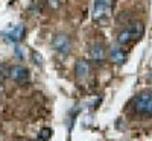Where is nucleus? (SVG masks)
Segmentation results:
<instances>
[{
  "label": "nucleus",
  "instance_id": "nucleus-1",
  "mask_svg": "<svg viewBox=\"0 0 152 141\" xmlns=\"http://www.w3.org/2000/svg\"><path fill=\"white\" fill-rule=\"evenodd\" d=\"M143 23L142 21H135V23H131L128 28L125 31H122L117 36V43L120 46H126V44H131L132 41L138 40L142 35H143Z\"/></svg>",
  "mask_w": 152,
  "mask_h": 141
},
{
  "label": "nucleus",
  "instance_id": "nucleus-2",
  "mask_svg": "<svg viewBox=\"0 0 152 141\" xmlns=\"http://www.w3.org/2000/svg\"><path fill=\"white\" fill-rule=\"evenodd\" d=\"M134 109L137 114L152 117V93H143L134 100Z\"/></svg>",
  "mask_w": 152,
  "mask_h": 141
},
{
  "label": "nucleus",
  "instance_id": "nucleus-3",
  "mask_svg": "<svg viewBox=\"0 0 152 141\" xmlns=\"http://www.w3.org/2000/svg\"><path fill=\"white\" fill-rule=\"evenodd\" d=\"M114 6V0H94L93 18L96 21H104L108 18Z\"/></svg>",
  "mask_w": 152,
  "mask_h": 141
},
{
  "label": "nucleus",
  "instance_id": "nucleus-4",
  "mask_svg": "<svg viewBox=\"0 0 152 141\" xmlns=\"http://www.w3.org/2000/svg\"><path fill=\"white\" fill-rule=\"evenodd\" d=\"M52 47L56 50L58 53L61 55H69L70 50H72V41L70 38L64 33H56L53 36V41H52Z\"/></svg>",
  "mask_w": 152,
  "mask_h": 141
},
{
  "label": "nucleus",
  "instance_id": "nucleus-5",
  "mask_svg": "<svg viewBox=\"0 0 152 141\" xmlns=\"http://www.w3.org/2000/svg\"><path fill=\"white\" fill-rule=\"evenodd\" d=\"M24 33H26L24 28L21 26V24H18V26H15L14 29H11L9 32H3L2 35H3L5 40H6V41H9V43H18V41H21V40H23Z\"/></svg>",
  "mask_w": 152,
  "mask_h": 141
},
{
  "label": "nucleus",
  "instance_id": "nucleus-6",
  "mask_svg": "<svg viewBox=\"0 0 152 141\" xmlns=\"http://www.w3.org/2000/svg\"><path fill=\"white\" fill-rule=\"evenodd\" d=\"M11 78L15 82H24L29 79V70L23 65H14L11 67Z\"/></svg>",
  "mask_w": 152,
  "mask_h": 141
},
{
  "label": "nucleus",
  "instance_id": "nucleus-7",
  "mask_svg": "<svg viewBox=\"0 0 152 141\" xmlns=\"http://www.w3.org/2000/svg\"><path fill=\"white\" fill-rule=\"evenodd\" d=\"M91 67H90V62L85 61V59H79L75 65V73H76V78L78 79H82V78H87L88 73H90Z\"/></svg>",
  "mask_w": 152,
  "mask_h": 141
},
{
  "label": "nucleus",
  "instance_id": "nucleus-8",
  "mask_svg": "<svg viewBox=\"0 0 152 141\" xmlns=\"http://www.w3.org/2000/svg\"><path fill=\"white\" fill-rule=\"evenodd\" d=\"M111 61H114L116 64H123L126 61V53L122 47H114L111 50Z\"/></svg>",
  "mask_w": 152,
  "mask_h": 141
},
{
  "label": "nucleus",
  "instance_id": "nucleus-9",
  "mask_svg": "<svg viewBox=\"0 0 152 141\" xmlns=\"http://www.w3.org/2000/svg\"><path fill=\"white\" fill-rule=\"evenodd\" d=\"M90 56H91V59H94V61H104L105 59V49L102 47V46H93L91 49H90Z\"/></svg>",
  "mask_w": 152,
  "mask_h": 141
},
{
  "label": "nucleus",
  "instance_id": "nucleus-10",
  "mask_svg": "<svg viewBox=\"0 0 152 141\" xmlns=\"http://www.w3.org/2000/svg\"><path fill=\"white\" fill-rule=\"evenodd\" d=\"M8 78H11V65L0 64V81H6Z\"/></svg>",
  "mask_w": 152,
  "mask_h": 141
},
{
  "label": "nucleus",
  "instance_id": "nucleus-11",
  "mask_svg": "<svg viewBox=\"0 0 152 141\" xmlns=\"http://www.w3.org/2000/svg\"><path fill=\"white\" fill-rule=\"evenodd\" d=\"M50 135H52V131L50 129H43L40 132V135H38V138H40V141H47L50 138Z\"/></svg>",
  "mask_w": 152,
  "mask_h": 141
},
{
  "label": "nucleus",
  "instance_id": "nucleus-12",
  "mask_svg": "<svg viewBox=\"0 0 152 141\" xmlns=\"http://www.w3.org/2000/svg\"><path fill=\"white\" fill-rule=\"evenodd\" d=\"M47 5L52 8L53 11H56V9L61 6V0H47Z\"/></svg>",
  "mask_w": 152,
  "mask_h": 141
},
{
  "label": "nucleus",
  "instance_id": "nucleus-13",
  "mask_svg": "<svg viewBox=\"0 0 152 141\" xmlns=\"http://www.w3.org/2000/svg\"><path fill=\"white\" fill-rule=\"evenodd\" d=\"M32 59H34V62L37 64L38 67H41V65H43V61H41V56L38 55L37 52H32Z\"/></svg>",
  "mask_w": 152,
  "mask_h": 141
}]
</instances>
